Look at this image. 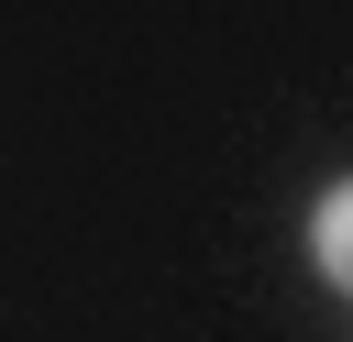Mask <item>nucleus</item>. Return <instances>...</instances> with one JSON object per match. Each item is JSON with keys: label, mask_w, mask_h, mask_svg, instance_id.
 Segmentation results:
<instances>
[{"label": "nucleus", "mask_w": 353, "mask_h": 342, "mask_svg": "<svg viewBox=\"0 0 353 342\" xmlns=\"http://www.w3.org/2000/svg\"><path fill=\"white\" fill-rule=\"evenodd\" d=\"M309 265H320V287L353 298V177H331V188L309 199Z\"/></svg>", "instance_id": "1"}]
</instances>
